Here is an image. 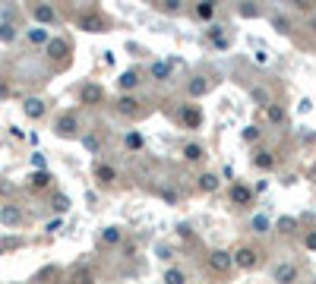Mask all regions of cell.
Segmentation results:
<instances>
[{"mask_svg":"<svg viewBox=\"0 0 316 284\" xmlns=\"http://www.w3.org/2000/svg\"><path fill=\"white\" fill-rule=\"evenodd\" d=\"M231 259H234V265H237V268H256V262H260V253H256L253 246H240V250L234 253Z\"/></svg>","mask_w":316,"mask_h":284,"instance_id":"1","label":"cell"},{"mask_svg":"<svg viewBox=\"0 0 316 284\" xmlns=\"http://www.w3.org/2000/svg\"><path fill=\"white\" fill-rule=\"evenodd\" d=\"M231 265H234L231 253H225V250H212V253H209V268L218 271V275H225V271H228Z\"/></svg>","mask_w":316,"mask_h":284,"instance_id":"2","label":"cell"},{"mask_svg":"<svg viewBox=\"0 0 316 284\" xmlns=\"http://www.w3.org/2000/svg\"><path fill=\"white\" fill-rule=\"evenodd\" d=\"M272 281H275V284H294V281H297V265H294V262H282V265H275Z\"/></svg>","mask_w":316,"mask_h":284,"instance_id":"3","label":"cell"},{"mask_svg":"<svg viewBox=\"0 0 316 284\" xmlns=\"http://www.w3.org/2000/svg\"><path fill=\"white\" fill-rule=\"evenodd\" d=\"M54 133H57V136H67V139H73V136L79 133V123H76V117H73V114H64L60 120L54 123Z\"/></svg>","mask_w":316,"mask_h":284,"instance_id":"4","label":"cell"},{"mask_svg":"<svg viewBox=\"0 0 316 284\" xmlns=\"http://www.w3.org/2000/svg\"><path fill=\"white\" fill-rule=\"evenodd\" d=\"M180 120H183V126L196 129V126H203V111L196 108V104H183L180 108Z\"/></svg>","mask_w":316,"mask_h":284,"instance_id":"5","label":"cell"},{"mask_svg":"<svg viewBox=\"0 0 316 284\" xmlns=\"http://www.w3.org/2000/svg\"><path fill=\"white\" fill-rule=\"evenodd\" d=\"M79 26H83L86 32H104V29H108V22H104L101 13H83V16H79Z\"/></svg>","mask_w":316,"mask_h":284,"instance_id":"6","label":"cell"},{"mask_svg":"<svg viewBox=\"0 0 316 284\" xmlns=\"http://www.w3.org/2000/svg\"><path fill=\"white\" fill-rule=\"evenodd\" d=\"M231 202L234 205H250L253 202V189H247L243 183H234L231 186Z\"/></svg>","mask_w":316,"mask_h":284,"instance_id":"7","label":"cell"},{"mask_svg":"<svg viewBox=\"0 0 316 284\" xmlns=\"http://www.w3.org/2000/svg\"><path fill=\"white\" fill-rule=\"evenodd\" d=\"M79 98H83V104H95V101H101L104 98V92H101V86H83V92H79Z\"/></svg>","mask_w":316,"mask_h":284,"instance_id":"8","label":"cell"},{"mask_svg":"<svg viewBox=\"0 0 316 284\" xmlns=\"http://www.w3.org/2000/svg\"><path fill=\"white\" fill-rule=\"evenodd\" d=\"M139 111V101L133 98V95H123V98H117V114H127V117H133Z\"/></svg>","mask_w":316,"mask_h":284,"instance_id":"9","label":"cell"},{"mask_svg":"<svg viewBox=\"0 0 316 284\" xmlns=\"http://www.w3.org/2000/svg\"><path fill=\"white\" fill-rule=\"evenodd\" d=\"M32 16L38 19V22H44V26H48V22H54V19H57V10H54V7H48V4H38V7L32 10Z\"/></svg>","mask_w":316,"mask_h":284,"instance_id":"10","label":"cell"},{"mask_svg":"<svg viewBox=\"0 0 316 284\" xmlns=\"http://www.w3.org/2000/svg\"><path fill=\"white\" fill-rule=\"evenodd\" d=\"M22 111H26V117H32V120H38V117L44 114V101H41V98H26V104H22Z\"/></svg>","mask_w":316,"mask_h":284,"instance_id":"11","label":"cell"},{"mask_svg":"<svg viewBox=\"0 0 316 284\" xmlns=\"http://www.w3.org/2000/svg\"><path fill=\"white\" fill-rule=\"evenodd\" d=\"M186 92H190L193 98H200V95H206V92H209V79H206V76H196V79H190Z\"/></svg>","mask_w":316,"mask_h":284,"instance_id":"12","label":"cell"},{"mask_svg":"<svg viewBox=\"0 0 316 284\" xmlns=\"http://www.w3.org/2000/svg\"><path fill=\"white\" fill-rule=\"evenodd\" d=\"M67 51H70V44H67L64 38H54V41H48V54L54 57V60H60V57H67Z\"/></svg>","mask_w":316,"mask_h":284,"instance_id":"13","label":"cell"},{"mask_svg":"<svg viewBox=\"0 0 316 284\" xmlns=\"http://www.w3.org/2000/svg\"><path fill=\"white\" fill-rule=\"evenodd\" d=\"M95 180H101V183H114V180H117V171L111 168V164H98V168H95Z\"/></svg>","mask_w":316,"mask_h":284,"instance_id":"14","label":"cell"},{"mask_svg":"<svg viewBox=\"0 0 316 284\" xmlns=\"http://www.w3.org/2000/svg\"><path fill=\"white\" fill-rule=\"evenodd\" d=\"M120 240H123V231H117V228H104L101 231V243L104 246H117Z\"/></svg>","mask_w":316,"mask_h":284,"instance_id":"15","label":"cell"},{"mask_svg":"<svg viewBox=\"0 0 316 284\" xmlns=\"http://www.w3.org/2000/svg\"><path fill=\"white\" fill-rule=\"evenodd\" d=\"M253 164H256L260 171H272V168H275V158H272V152H256Z\"/></svg>","mask_w":316,"mask_h":284,"instance_id":"16","label":"cell"},{"mask_svg":"<svg viewBox=\"0 0 316 284\" xmlns=\"http://www.w3.org/2000/svg\"><path fill=\"white\" fill-rule=\"evenodd\" d=\"M29 180H32V186H35V189H44V186H51L54 177H51L48 171H35V174L29 177Z\"/></svg>","mask_w":316,"mask_h":284,"instance_id":"17","label":"cell"},{"mask_svg":"<svg viewBox=\"0 0 316 284\" xmlns=\"http://www.w3.org/2000/svg\"><path fill=\"white\" fill-rule=\"evenodd\" d=\"M171 76V63L165 60H158V63H152V79H158V82H165Z\"/></svg>","mask_w":316,"mask_h":284,"instance_id":"18","label":"cell"},{"mask_svg":"<svg viewBox=\"0 0 316 284\" xmlns=\"http://www.w3.org/2000/svg\"><path fill=\"white\" fill-rule=\"evenodd\" d=\"M117 82H120V89L130 92V89H136V86H139V73H136V69H127V73H123L120 79H117Z\"/></svg>","mask_w":316,"mask_h":284,"instance_id":"19","label":"cell"},{"mask_svg":"<svg viewBox=\"0 0 316 284\" xmlns=\"http://www.w3.org/2000/svg\"><path fill=\"white\" fill-rule=\"evenodd\" d=\"M200 189H203V193H215V189H218V177L215 174H203L200 177Z\"/></svg>","mask_w":316,"mask_h":284,"instance_id":"20","label":"cell"},{"mask_svg":"<svg viewBox=\"0 0 316 284\" xmlns=\"http://www.w3.org/2000/svg\"><path fill=\"white\" fill-rule=\"evenodd\" d=\"M294 228H297V221L291 218V215H285V218H278V221H275V231H278V234H291Z\"/></svg>","mask_w":316,"mask_h":284,"instance_id":"21","label":"cell"},{"mask_svg":"<svg viewBox=\"0 0 316 284\" xmlns=\"http://www.w3.org/2000/svg\"><path fill=\"white\" fill-rule=\"evenodd\" d=\"M70 284H92V268H76L73 271V281H70Z\"/></svg>","mask_w":316,"mask_h":284,"instance_id":"22","label":"cell"},{"mask_svg":"<svg viewBox=\"0 0 316 284\" xmlns=\"http://www.w3.org/2000/svg\"><path fill=\"white\" fill-rule=\"evenodd\" d=\"M22 221V215H19V208H13V205H7L4 208V224H10V228H13V224H19Z\"/></svg>","mask_w":316,"mask_h":284,"instance_id":"23","label":"cell"},{"mask_svg":"<svg viewBox=\"0 0 316 284\" xmlns=\"http://www.w3.org/2000/svg\"><path fill=\"white\" fill-rule=\"evenodd\" d=\"M183 281H186V275L180 268H168L165 271V284H183Z\"/></svg>","mask_w":316,"mask_h":284,"instance_id":"24","label":"cell"},{"mask_svg":"<svg viewBox=\"0 0 316 284\" xmlns=\"http://www.w3.org/2000/svg\"><path fill=\"white\" fill-rule=\"evenodd\" d=\"M266 114H269V120H272V123H285V111L278 108V104H269Z\"/></svg>","mask_w":316,"mask_h":284,"instance_id":"25","label":"cell"},{"mask_svg":"<svg viewBox=\"0 0 316 284\" xmlns=\"http://www.w3.org/2000/svg\"><path fill=\"white\" fill-rule=\"evenodd\" d=\"M51 208H54V211H60V215H64V211L70 208V199H67L64 193H57V196H54V202H51Z\"/></svg>","mask_w":316,"mask_h":284,"instance_id":"26","label":"cell"},{"mask_svg":"<svg viewBox=\"0 0 316 284\" xmlns=\"http://www.w3.org/2000/svg\"><path fill=\"white\" fill-rule=\"evenodd\" d=\"M183 158H186V161H200V158H203V149H200V146H193V142H190V146L183 149Z\"/></svg>","mask_w":316,"mask_h":284,"instance_id":"27","label":"cell"},{"mask_svg":"<svg viewBox=\"0 0 316 284\" xmlns=\"http://www.w3.org/2000/svg\"><path fill=\"white\" fill-rule=\"evenodd\" d=\"M29 41L32 44H48V32H44V29H32L29 32Z\"/></svg>","mask_w":316,"mask_h":284,"instance_id":"28","label":"cell"},{"mask_svg":"<svg viewBox=\"0 0 316 284\" xmlns=\"http://www.w3.org/2000/svg\"><path fill=\"white\" fill-rule=\"evenodd\" d=\"M196 16H200V19H212L215 16V4H200V7H196Z\"/></svg>","mask_w":316,"mask_h":284,"instance_id":"29","label":"cell"},{"mask_svg":"<svg viewBox=\"0 0 316 284\" xmlns=\"http://www.w3.org/2000/svg\"><path fill=\"white\" fill-rule=\"evenodd\" d=\"M253 231H256V234H269V218H266V215H256V218H253Z\"/></svg>","mask_w":316,"mask_h":284,"instance_id":"30","label":"cell"},{"mask_svg":"<svg viewBox=\"0 0 316 284\" xmlns=\"http://www.w3.org/2000/svg\"><path fill=\"white\" fill-rule=\"evenodd\" d=\"M13 38H16L13 26H10V22H0V41H13Z\"/></svg>","mask_w":316,"mask_h":284,"instance_id":"31","label":"cell"},{"mask_svg":"<svg viewBox=\"0 0 316 284\" xmlns=\"http://www.w3.org/2000/svg\"><path fill=\"white\" fill-rule=\"evenodd\" d=\"M127 149H130V152L143 149V136H139V133H130V136H127Z\"/></svg>","mask_w":316,"mask_h":284,"instance_id":"32","label":"cell"},{"mask_svg":"<svg viewBox=\"0 0 316 284\" xmlns=\"http://www.w3.org/2000/svg\"><path fill=\"white\" fill-rule=\"evenodd\" d=\"M83 146H86L89 152H101V139H98V136H86Z\"/></svg>","mask_w":316,"mask_h":284,"instance_id":"33","label":"cell"},{"mask_svg":"<svg viewBox=\"0 0 316 284\" xmlns=\"http://www.w3.org/2000/svg\"><path fill=\"white\" fill-rule=\"evenodd\" d=\"M256 139H260V129H256V126H247V129H243V142H256Z\"/></svg>","mask_w":316,"mask_h":284,"instance_id":"34","label":"cell"},{"mask_svg":"<svg viewBox=\"0 0 316 284\" xmlns=\"http://www.w3.org/2000/svg\"><path fill=\"white\" fill-rule=\"evenodd\" d=\"M253 98H256V101H263L266 108H269V95H266V89H253Z\"/></svg>","mask_w":316,"mask_h":284,"instance_id":"35","label":"cell"},{"mask_svg":"<svg viewBox=\"0 0 316 284\" xmlns=\"http://www.w3.org/2000/svg\"><path fill=\"white\" fill-rule=\"evenodd\" d=\"M177 7H180V0H168V4H158V10H168V13H174Z\"/></svg>","mask_w":316,"mask_h":284,"instance_id":"36","label":"cell"},{"mask_svg":"<svg viewBox=\"0 0 316 284\" xmlns=\"http://www.w3.org/2000/svg\"><path fill=\"white\" fill-rule=\"evenodd\" d=\"M303 246H307V250H316V231L303 237Z\"/></svg>","mask_w":316,"mask_h":284,"instance_id":"37","label":"cell"},{"mask_svg":"<svg viewBox=\"0 0 316 284\" xmlns=\"http://www.w3.org/2000/svg\"><path fill=\"white\" fill-rule=\"evenodd\" d=\"M161 199H165V202H177V193H174V189H161Z\"/></svg>","mask_w":316,"mask_h":284,"instance_id":"38","label":"cell"},{"mask_svg":"<svg viewBox=\"0 0 316 284\" xmlns=\"http://www.w3.org/2000/svg\"><path fill=\"white\" fill-rule=\"evenodd\" d=\"M212 41H215L218 47H228V38H225V35H221V32H212Z\"/></svg>","mask_w":316,"mask_h":284,"instance_id":"39","label":"cell"},{"mask_svg":"<svg viewBox=\"0 0 316 284\" xmlns=\"http://www.w3.org/2000/svg\"><path fill=\"white\" fill-rule=\"evenodd\" d=\"M7 95H10V89L4 86V82H0V98H7Z\"/></svg>","mask_w":316,"mask_h":284,"instance_id":"40","label":"cell"}]
</instances>
